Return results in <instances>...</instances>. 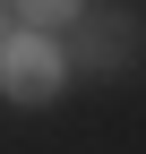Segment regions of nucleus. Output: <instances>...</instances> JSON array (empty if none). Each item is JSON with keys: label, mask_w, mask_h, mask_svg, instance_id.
<instances>
[{"label": "nucleus", "mask_w": 146, "mask_h": 154, "mask_svg": "<svg viewBox=\"0 0 146 154\" xmlns=\"http://www.w3.org/2000/svg\"><path fill=\"white\" fill-rule=\"evenodd\" d=\"M69 86V60H60V43H52V34H0V94H9V103H52V94Z\"/></svg>", "instance_id": "1"}, {"label": "nucleus", "mask_w": 146, "mask_h": 154, "mask_svg": "<svg viewBox=\"0 0 146 154\" xmlns=\"http://www.w3.org/2000/svg\"><path fill=\"white\" fill-rule=\"evenodd\" d=\"M60 60H69V69H95V77H120V69L138 60V17H129V9H86L78 26H69Z\"/></svg>", "instance_id": "2"}, {"label": "nucleus", "mask_w": 146, "mask_h": 154, "mask_svg": "<svg viewBox=\"0 0 146 154\" xmlns=\"http://www.w3.org/2000/svg\"><path fill=\"white\" fill-rule=\"evenodd\" d=\"M0 9H17V17H26V34H52V26H78L95 0H0Z\"/></svg>", "instance_id": "3"}, {"label": "nucleus", "mask_w": 146, "mask_h": 154, "mask_svg": "<svg viewBox=\"0 0 146 154\" xmlns=\"http://www.w3.org/2000/svg\"><path fill=\"white\" fill-rule=\"evenodd\" d=\"M0 34H9V9H0Z\"/></svg>", "instance_id": "4"}]
</instances>
